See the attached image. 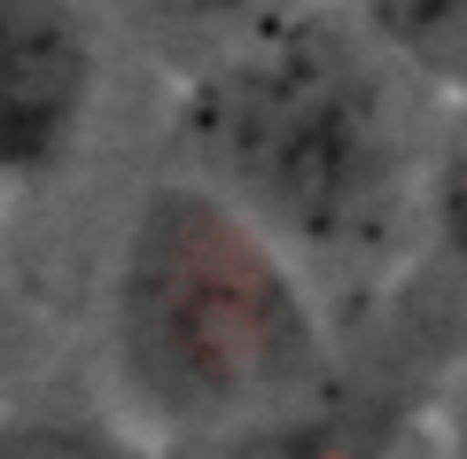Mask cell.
Returning <instances> with one entry per match:
<instances>
[{"label": "cell", "mask_w": 467, "mask_h": 459, "mask_svg": "<svg viewBox=\"0 0 467 459\" xmlns=\"http://www.w3.org/2000/svg\"><path fill=\"white\" fill-rule=\"evenodd\" d=\"M94 110V32L70 0H0V180H39Z\"/></svg>", "instance_id": "3"}, {"label": "cell", "mask_w": 467, "mask_h": 459, "mask_svg": "<svg viewBox=\"0 0 467 459\" xmlns=\"http://www.w3.org/2000/svg\"><path fill=\"white\" fill-rule=\"evenodd\" d=\"M350 24L398 78L436 86L444 101L467 94V0H350Z\"/></svg>", "instance_id": "4"}, {"label": "cell", "mask_w": 467, "mask_h": 459, "mask_svg": "<svg viewBox=\"0 0 467 459\" xmlns=\"http://www.w3.org/2000/svg\"><path fill=\"white\" fill-rule=\"evenodd\" d=\"M109 366L171 436H265L327 381V319L257 218L156 180L109 249Z\"/></svg>", "instance_id": "1"}, {"label": "cell", "mask_w": 467, "mask_h": 459, "mask_svg": "<svg viewBox=\"0 0 467 459\" xmlns=\"http://www.w3.org/2000/svg\"><path fill=\"white\" fill-rule=\"evenodd\" d=\"M164 24H187V32H218V47L242 32H257V24L273 16H296V8H312V0H149Z\"/></svg>", "instance_id": "7"}, {"label": "cell", "mask_w": 467, "mask_h": 459, "mask_svg": "<svg viewBox=\"0 0 467 459\" xmlns=\"http://www.w3.org/2000/svg\"><path fill=\"white\" fill-rule=\"evenodd\" d=\"M420 203H429V226L444 242V257L467 273V94L451 101V125L436 141V164L420 180Z\"/></svg>", "instance_id": "5"}, {"label": "cell", "mask_w": 467, "mask_h": 459, "mask_svg": "<svg viewBox=\"0 0 467 459\" xmlns=\"http://www.w3.org/2000/svg\"><path fill=\"white\" fill-rule=\"evenodd\" d=\"M0 459H140V452L86 421H0Z\"/></svg>", "instance_id": "6"}, {"label": "cell", "mask_w": 467, "mask_h": 459, "mask_svg": "<svg viewBox=\"0 0 467 459\" xmlns=\"http://www.w3.org/2000/svg\"><path fill=\"white\" fill-rule=\"evenodd\" d=\"M202 187L296 257H374L420 195L398 70L335 8H296L226 39L180 101Z\"/></svg>", "instance_id": "2"}]
</instances>
